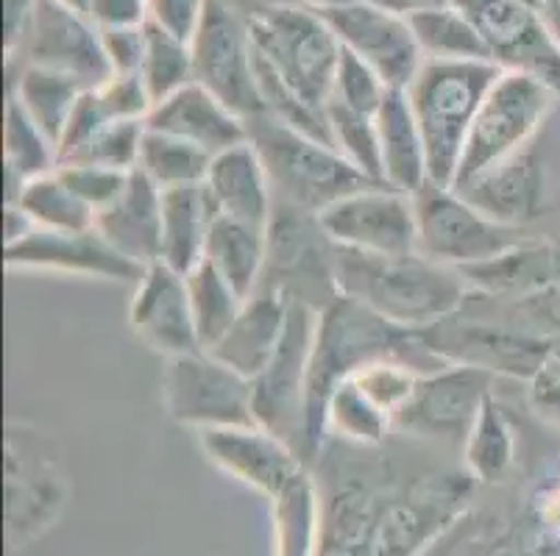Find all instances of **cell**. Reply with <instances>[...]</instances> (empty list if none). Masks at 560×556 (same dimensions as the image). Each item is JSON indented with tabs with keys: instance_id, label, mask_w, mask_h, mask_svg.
Listing matches in <instances>:
<instances>
[{
	"instance_id": "obj_1",
	"label": "cell",
	"mask_w": 560,
	"mask_h": 556,
	"mask_svg": "<svg viewBox=\"0 0 560 556\" xmlns=\"http://www.w3.org/2000/svg\"><path fill=\"white\" fill-rule=\"evenodd\" d=\"M382 359L407 362L419 374H432L446 365L444 356L430 348L424 331L401 329L382 315L371 312L360 300L338 295L320 309L307 381L310 459L318 457L327 442L324 410H327L329 392L343 379L363 370L365 365Z\"/></svg>"
},
{
	"instance_id": "obj_2",
	"label": "cell",
	"mask_w": 560,
	"mask_h": 556,
	"mask_svg": "<svg viewBox=\"0 0 560 556\" xmlns=\"http://www.w3.org/2000/svg\"><path fill=\"white\" fill-rule=\"evenodd\" d=\"M335 284L340 295L410 331L444 323L468 298V282L460 270L419 251L365 257L335 248Z\"/></svg>"
},
{
	"instance_id": "obj_3",
	"label": "cell",
	"mask_w": 560,
	"mask_h": 556,
	"mask_svg": "<svg viewBox=\"0 0 560 556\" xmlns=\"http://www.w3.org/2000/svg\"><path fill=\"white\" fill-rule=\"evenodd\" d=\"M502 70L491 59H424L416 79L407 84L405 95L427 142L432 184H455L468 131Z\"/></svg>"
},
{
	"instance_id": "obj_4",
	"label": "cell",
	"mask_w": 560,
	"mask_h": 556,
	"mask_svg": "<svg viewBox=\"0 0 560 556\" xmlns=\"http://www.w3.org/2000/svg\"><path fill=\"white\" fill-rule=\"evenodd\" d=\"M558 106L560 95L544 79L527 70H502L468 131L452 187L457 190L475 181L533 145L547 131Z\"/></svg>"
},
{
	"instance_id": "obj_5",
	"label": "cell",
	"mask_w": 560,
	"mask_h": 556,
	"mask_svg": "<svg viewBox=\"0 0 560 556\" xmlns=\"http://www.w3.org/2000/svg\"><path fill=\"white\" fill-rule=\"evenodd\" d=\"M248 140L268 167L277 201L310 214H320L340 198L376 184L351 167L329 142L288 129L271 117L248 120Z\"/></svg>"
},
{
	"instance_id": "obj_6",
	"label": "cell",
	"mask_w": 560,
	"mask_h": 556,
	"mask_svg": "<svg viewBox=\"0 0 560 556\" xmlns=\"http://www.w3.org/2000/svg\"><path fill=\"white\" fill-rule=\"evenodd\" d=\"M248 28L265 68L310 104H329L343 45L324 12L304 3H284L248 20Z\"/></svg>"
},
{
	"instance_id": "obj_7",
	"label": "cell",
	"mask_w": 560,
	"mask_h": 556,
	"mask_svg": "<svg viewBox=\"0 0 560 556\" xmlns=\"http://www.w3.org/2000/svg\"><path fill=\"white\" fill-rule=\"evenodd\" d=\"M412 198L419 217V253L460 273L505 257L527 239L522 228L488 217L455 187L430 181Z\"/></svg>"
},
{
	"instance_id": "obj_8",
	"label": "cell",
	"mask_w": 560,
	"mask_h": 556,
	"mask_svg": "<svg viewBox=\"0 0 560 556\" xmlns=\"http://www.w3.org/2000/svg\"><path fill=\"white\" fill-rule=\"evenodd\" d=\"M162 404L171 421L192 431L254 426V385L210 351L165 359Z\"/></svg>"
},
{
	"instance_id": "obj_9",
	"label": "cell",
	"mask_w": 560,
	"mask_h": 556,
	"mask_svg": "<svg viewBox=\"0 0 560 556\" xmlns=\"http://www.w3.org/2000/svg\"><path fill=\"white\" fill-rule=\"evenodd\" d=\"M318 309L293 300L288 329L273 359L265 365L254 385V417L262 428L288 440L299 457L310 462L307 448V381L313 359Z\"/></svg>"
},
{
	"instance_id": "obj_10",
	"label": "cell",
	"mask_w": 560,
	"mask_h": 556,
	"mask_svg": "<svg viewBox=\"0 0 560 556\" xmlns=\"http://www.w3.org/2000/svg\"><path fill=\"white\" fill-rule=\"evenodd\" d=\"M497 376L486 367L466 362H446L424 374L412 390L410 401L394 417V435L435 446H463L493 395Z\"/></svg>"
},
{
	"instance_id": "obj_11",
	"label": "cell",
	"mask_w": 560,
	"mask_h": 556,
	"mask_svg": "<svg viewBox=\"0 0 560 556\" xmlns=\"http://www.w3.org/2000/svg\"><path fill=\"white\" fill-rule=\"evenodd\" d=\"M192 68L196 84L212 92L243 120L265 115L248 20L218 0H210L201 31L192 39Z\"/></svg>"
},
{
	"instance_id": "obj_12",
	"label": "cell",
	"mask_w": 560,
	"mask_h": 556,
	"mask_svg": "<svg viewBox=\"0 0 560 556\" xmlns=\"http://www.w3.org/2000/svg\"><path fill=\"white\" fill-rule=\"evenodd\" d=\"M329 242L365 257H401L419 251L416 198L388 184H369L318 214Z\"/></svg>"
},
{
	"instance_id": "obj_13",
	"label": "cell",
	"mask_w": 560,
	"mask_h": 556,
	"mask_svg": "<svg viewBox=\"0 0 560 556\" xmlns=\"http://www.w3.org/2000/svg\"><path fill=\"white\" fill-rule=\"evenodd\" d=\"M9 64H43L73 75L86 90H95L112 75L98 25L50 0H34L32 20L9 54Z\"/></svg>"
},
{
	"instance_id": "obj_14",
	"label": "cell",
	"mask_w": 560,
	"mask_h": 556,
	"mask_svg": "<svg viewBox=\"0 0 560 556\" xmlns=\"http://www.w3.org/2000/svg\"><path fill=\"white\" fill-rule=\"evenodd\" d=\"M7 501L12 537H32L54 520L65 501V473L54 442L28 423H9L7 431Z\"/></svg>"
},
{
	"instance_id": "obj_15",
	"label": "cell",
	"mask_w": 560,
	"mask_h": 556,
	"mask_svg": "<svg viewBox=\"0 0 560 556\" xmlns=\"http://www.w3.org/2000/svg\"><path fill=\"white\" fill-rule=\"evenodd\" d=\"M3 262L12 273H62L129 284H137L145 270L115 251L95 226L84 232L32 228L23 239L7 245Z\"/></svg>"
},
{
	"instance_id": "obj_16",
	"label": "cell",
	"mask_w": 560,
	"mask_h": 556,
	"mask_svg": "<svg viewBox=\"0 0 560 556\" xmlns=\"http://www.w3.org/2000/svg\"><path fill=\"white\" fill-rule=\"evenodd\" d=\"M324 17L332 25L343 50L374 68L390 90H407V84L416 79L419 68L424 64V54L412 34L410 17L385 12V9H376L363 0H351L346 7L329 9L324 12Z\"/></svg>"
},
{
	"instance_id": "obj_17",
	"label": "cell",
	"mask_w": 560,
	"mask_h": 556,
	"mask_svg": "<svg viewBox=\"0 0 560 556\" xmlns=\"http://www.w3.org/2000/svg\"><path fill=\"white\" fill-rule=\"evenodd\" d=\"M198 446L218 471L262 493L268 501H273L299 473L307 471V462L299 457L296 448L259 423L198 431Z\"/></svg>"
},
{
	"instance_id": "obj_18",
	"label": "cell",
	"mask_w": 560,
	"mask_h": 556,
	"mask_svg": "<svg viewBox=\"0 0 560 556\" xmlns=\"http://www.w3.org/2000/svg\"><path fill=\"white\" fill-rule=\"evenodd\" d=\"M129 326L142 343L165 359L201 351L187 275L165 262H151L131 293Z\"/></svg>"
},
{
	"instance_id": "obj_19",
	"label": "cell",
	"mask_w": 560,
	"mask_h": 556,
	"mask_svg": "<svg viewBox=\"0 0 560 556\" xmlns=\"http://www.w3.org/2000/svg\"><path fill=\"white\" fill-rule=\"evenodd\" d=\"M457 192H463L488 217L511 228H524L544 217L555 206V190L541 137L508 162L482 173L475 181L457 187Z\"/></svg>"
},
{
	"instance_id": "obj_20",
	"label": "cell",
	"mask_w": 560,
	"mask_h": 556,
	"mask_svg": "<svg viewBox=\"0 0 560 556\" xmlns=\"http://www.w3.org/2000/svg\"><path fill=\"white\" fill-rule=\"evenodd\" d=\"M203 190L221 217L262 228L271 226L277 192H273L268 167L252 140L212 156L210 170L203 178Z\"/></svg>"
},
{
	"instance_id": "obj_21",
	"label": "cell",
	"mask_w": 560,
	"mask_h": 556,
	"mask_svg": "<svg viewBox=\"0 0 560 556\" xmlns=\"http://www.w3.org/2000/svg\"><path fill=\"white\" fill-rule=\"evenodd\" d=\"M145 126L162 134L179 137L210 156L248 142V120H243L196 81L156 104Z\"/></svg>"
},
{
	"instance_id": "obj_22",
	"label": "cell",
	"mask_w": 560,
	"mask_h": 556,
	"mask_svg": "<svg viewBox=\"0 0 560 556\" xmlns=\"http://www.w3.org/2000/svg\"><path fill=\"white\" fill-rule=\"evenodd\" d=\"M95 228L104 234L115 251L124 253L140 268L160 262L162 237V190L135 170L124 192L95 214Z\"/></svg>"
},
{
	"instance_id": "obj_23",
	"label": "cell",
	"mask_w": 560,
	"mask_h": 556,
	"mask_svg": "<svg viewBox=\"0 0 560 556\" xmlns=\"http://www.w3.org/2000/svg\"><path fill=\"white\" fill-rule=\"evenodd\" d=\"M290 304L288 295L277 289H257L246 306L241 309L232 329L210 348L218 359L234 367L246 379H257L265 365L273 359L279 343H282L284 329H288Z\"/></svg>"
},
{
	"instance_id": "obj_24",
	"label": "cell",
	"mask_w": 560,
	"mask_h": 556,
	"mask_svg": "<svg viewBox=\"0 0 560 556\" xmlns=\"http://www.w3.org/2000/svg\"><path fill=\"white\" fill-rule=\"evenodd\" d=\"M374 120L380 131L382 184L416 196L421 187L430 184V162H427L424 134L405 90H390Z\"/></svg>"
},
{
	"instance_id": "obj_25",
	"label": "cell",
	"mask_w": 560,
	"mask_h": 556,
	"mask_svg": "<svg viewBox=\"0 0 560 556\" xmlns=\"http://www.w3.org/2000/svg\"><path fill=\"white\" fill-rule=\"evenodd\" d=\"M215 217L218 212L203 184L162 192L160 262L185 275L196 270L203 262Z\"/></svg>"
},
{
	"instance_id": "obj_26",
	"label": "cell",
	"mask_w": 560,
	"mask_h": 556,
	"mask_svg": "<svg viewBox=\"0 0 560 556\" xmlns=\"http://www.w3.org/2000/svg\"><path fill=\"white\" fill-rule=\"evenodd\" d=\"M203 262L212 264L243 298H252L262 287L268 268V228L218 214Z\"/></svg>"
},
{
	"instance_id": "obj_27",
	"label": "cell",
	"mask_w": 560,
	"mask_h": 556,
	"mask_svg": "<svg viewBox=\"0 0 560 556\" xmlns=\"http://www.w3.org/2000/svg\"><path fill=\"white\" fill-rule=\"evenodd\" d=\"M9 68H12L9 95L56 142V151H59L65 126H68L70 115H73L86 86L73 75L43 68V64H9Z\"/></svg>"
},
{
	"instance_id": "obj_28",
	"label": "cell",
	"mask_w": 560,
	"mask_h": 556,
	"mask_svg": "<svg viewBox=\"0 0 560 556\" xmlns=\"http://www.w3.org/2000/svg\"><path fill=\"white\" fill-rule=\"evenodd\" d=\"M463 451V471L475 482L497 484L513 471L518 453L516 423L511 412L499 404L497 392L486 401L482 412L477 415L475 426L468 431Z\"/></svg>"
},
{
	"instance_id": "obj_29",
	"label": "cell",
	"mask_w": 560,
	"mask_h": 556,
	"mask_svg": "<svg viewBox=\"0 0 560 556\" xmlns=\"http://www.w3.org/2000/svg\"><path fill=\"white\" fill-rule=\"evenodd\" d=\"M271 509L277 556L320 554V489L307 471L273 498Z\"/></svg>"
},
{
	"instance_id": "obj_30",
	"label": "cell",
	"mask_w": 560,
	"mask_h": 556,
	"mask_svg": "<svg viewBox=\"0 0 560 556\" xmlns=\"http://www.w3.org/2000/svg\"><path fill=\"white\" fill-rule=\"evenodd\" d=\"M3 165H7V203L14 201L25 181L59 165L56 142L25 115L12 95L7 98V111H3Z\"/></svg>"
},
{
	"instance_id": "obj_31",
	"label": "cell",
	"mask_w": 560,
	"mask_h": 556,
	"mask_svg": "<svg viewBox=\"0 0 560 556\" xmlns=\"http://www.w3.org/2000/svg\"><path fill=\"white\" fill-rule=\"evenodd\" d=\"M324 431L349 446L374 448L394 435V417L376 406L358 381L343 379L327 398Z\"/></svg>"
},
{
	"instance_id": "obj_32",
	"label": "cell",
	"mask_w": 560,
	"mask_h": 556,
	"mask_svg": "<svg viewBox=\"0 0 560 556\" xmlns=\"http://www.w3.org/2000/svg\"><path fill=\"white\" fill-rule=\"evenodd\" d=\"M410 25L424 59H491V50L480 37L477 25L452 3H435V7L412 12Z\"/></svg>"
},
{
	"instance_id": "obj_33",
	"label": "cell",
	"mask_w": 560,
	"mask_h": 556,
	"mask_svg": "<svg viewBox=\"0 0 560 556\" xmlns=\"http://www.w3.org/2000/svg\"><path fill=\"white\" fill-rule=\"evenodd\" d=\"M14 206L28 214L34 228H48V232H84L95 226V212L70 190L59 165L50 173L32 178L20 187L14 196Z\"/></svg>"
},
{
	"instance_id": "obj_34",
	"label": "cell",
	"mask_w": 560,
	"mask_h": 556,
	"mask_svg": "<svg viewBox=\"0 0 560 556\" xmlns=\"http://www.w3.org/2000/svg\"><path fill=\"white\" fill-rule=\"evenodd\" d=\"M210 162L212 156L201 151V147L145 126L137 170L149 178L151 184H156L162 192L203 184L207 170H210Z\"/></svg>"
},
{
	"instance_id": "obj_35",
	"label": "cell",
	"mask_w": 560,
	"mask_h": 556,
	"mask_svg": "<svg viewBox=\"0 0 560 556\" xmlns=\"http://www.w3.org/2000/svg\"><path fill=\"white\" fill-rule=\"evenodd\" d=\"M187 287H190L192 318H196L198 340L201 348L210 351L212 345L232 329L241 309L248 298H243L232 284L218 273L212 264L201 262L196 270L187 273Z\"/></svg>"
},
{
	"instance_id": "obj_36",
	"label": "cell",
	"mask_w": 560,
	"mask_h": 556,
	"mask_svg": "<svg viewBox=\"0 0 560 556\" xmlns=\"http://www.w3.org/2000/svg\"><path fill=\"white\" fill-rule=\"evenodd\" d=\"M149 90L151 100L162 104L165 98L185 90L196 81V68H192V45L171 37L165 31L149 25V43H145V56H142L140 73H137Z\"/></svg>"
},
{
	"instance_id": "obj_37",
	"label": "cell",
	"mask_w": 560,
	"mask_h": 556,
	"mask_svg": "<svg viewBox=\"0 0 560 556\" xmlns=\"http://www.w3.org/2000/svg\"><path fill=\"white\" fill-rule=\"evenodd\" d=\"M327 120L329 142H332L335 151H338L351 167H358L365 178L382 184L380 131H376L374 115L346 109V106L329 100Z\"/></svg>"
},
{
	"instance_id": "obj_38",
	"label": "cell",
	"mask_w": 560,
	"mask_h": 556,
	"mask_svg": "<svg viewBox=\"0 0 560 556\" xmlns=\"http://www.w3.org/2000/svg\"><path fill=\"white\" fill-rule=\"evenodd\" d=\"M142 137H145V122H106L104 129L86 142L84 151L62 165H101L112 170L131 173L140 162Z\"/></svg>"
},
{
	"instance_id": "obj_39",
	"label": "cell",
	"mask_w": 560,
	"mask_h": 556,
	"mask_svg": "<svg viewBox=\"0 0 560 556\" xmlns=\"http://www.w3.org/2000/svg\"><path fill=\"white\" fill-rule=\"evenodd\" d=\"M388 92L390 86L382 81V75L374 68H369L363 59L343 50L338 73H335L332 95H329L332 104L363 111V115H376L385 98H388Z\"/></svg>"
},
{
	"instance_id": "obj_40",
	"label": "cell",
	"mask_w": 560,
	"mask_h": 556,
	"mask_svg": "<svg viewBox=\"0 0 560 556\" xmlns=\"http://www.w3.org/2000/svg\"><path fill=\"white\" fill-rule=\"evenodd\" d=\"M106 117L115 122H145L149 120L154 100L137 73L109 75L101 86H95Z\"/></svg>"
},
{
	"instance_id": "obj_41",
	"label": "cell",
	"mask_w": 560,
	"mask_h": 556,
	"mask_svg": "<svg viewBox=\"0 0 560 556\" xmlns=\"http://www.w3.org/2000/svg\"><path fill=\"white\" fill-rule=\"evenodd\" d=\"M59 173L70 184V190L98 214L124 192L126 181H129V176L135 170L124 173L101 165H81L79 162V165H59Z\"/></svg>"
},
{
	"instance_id": "obj_42",
	"label": "cell",
	"mask_w": 560,
	"mask_h": 556,
	"mask_svg": "<svg viewBox=\"0 0 560 556\" xmlns=\"http://www.w3.org/2000/svg\"><path fill=\"white\" fill-rule=\"evenodd\" d=\"M210 0H149V25L190 43L201 31Z\"/></svg>"
},
{
	"instance_id": "obj_43",
	"label": "cell",
	"mask_w": 560,
	"mask_h": 556,
	"mask_svg": "<svg viewBox=\"0 0 560 556\" xmlns=\"http://www.w3.org/2000/svg\"><path fill=\"white\" fill-rule=\"evenodd\" d=\"M145 43H149V23L137 25V28L101 31V45H104V56L109 61L112 75L140 73Z\"/></svg>"
},
{
	"instance_id": "obj_44",
	"label": "cell",
	"mask_w": 560,
	"mask_h": 556,
	"mask_svg": "<svg viewBox=\"0 0 560 556\" xmlns=\"http://www.w3.org/2000/svg\"><path fill=\"white\" fill-rule=\"evenodd\" d=\"M527 404L547 426L560 431V365L549 362L527 381Z\"/></svg>"
},
{
	"instance_id": "obj_45",
	"label": "cell",
	"mask_w": 560,
	"mask_h": 556,
	"mask_svg": "<svg viewBox=\"0 0 560 556\" xmlns=\"http://www.w3.org/2000/svg\"><path fill=\"white\" fill-rule=\"evenodd\" d=\"M90 20L98 31L137 28L149 23V0H93Z\"/></svg>"
},
{
	"instance_id": "obj_46",
	"label": "cell",
	"mask_w": 560,
	"mask_h": 556,
	"mask_svg": "<svg viewBox=\"0 0 560 556\" xmlns=\"http://www.w3.org/2000/svg\"><path fill=\"white\" fill-rule=\"evenodd\" d=\"M34 0H7V56L18 48L25 25L32 20Z\"/></svg>"
},
{
	"instance_id": "obj_47",
	"label": "cell",
	"mask_w": 560,
	"mask_h": 556,
	"mask_svg": "<svg viewBox=\"0 0 560 556\" xmlns=\"http://www.w3.org/2000/svg\"><path fill=\"white\" fill-rule=\"evenodd\" d=\"M218 3L234 9V12L241 14V17L254 20V17H259L262 12H268V9L284 7V3H302V0H218Z\"/></svg>"
},
{
	"instance_id": "obj_48",
	"label": "cell",
	"mask_w": 560,
	"mask_h": 556,
	"mask_svg": "<svg viewBox=\"0 0 560 556\" xmlns=\"http://www.w3.org/2000/svg\"><path fill=\"white\" fill-rule=\"evenodd\" d=\"M376 9H385V12L401 14V17H410L412 12H419L424 7H435V3H446V0H363Z\"/></svg>"
},
{
	"instance_id": "obj_49",
	"label": "cell",
	"mask_w": 560,
	"mask_h": 556,
	"mask_svg": "<svg viewBox=\"0 0 560 556\" xmlns=\"http://www.w3.org/2000/svg\"><path fill=\"white\" fill-rule=\"evenodd\" d=\"M544 514H547L549 523H552V527L560 532V484L552 489V496L547 498V507H544Z\"/></svg>"
},
{
	"instance_id": "obj_50",
	"label": "cell",
	"mask_w": 560,
	"mask_h": 556,
	"mask_svg": "<svg viewBox=\"0 0 560 556\" xmlns=\"http://www.w3.org/2000/svg\"><path fill=\"white\" fill-rule=\"evenodd\" d=\"M50 3L68 9V12L84 14V17H90V9H93V0H50Z\"/></svg>"
},
{
	"instance_id": "obj_51",
	"label": "cell",
	"mask_w": 560,
	"mask_h": 556,
	"mask_svg": "<svg viewBox=\"0 0 560 556\" xmlns=\"http://www.w3.org/2000/svg\"><path fill=\"white\" fill-rule=\"evenodd\" d=\"M544 20H547V28L549 34L555 37V43H558L560 48V7L558 9H547V12H541Z\"/></svg>"
},
{
	"instance_id": "obj_52",
	"label": "cell",
	"mask_w": 560,
	"mask_h": 556,
	"mask_svg": "<svg viewBox=\"0 0 560 556\" xmlns=\"http://www.w3.org/2000/svg\"><path fill=\"white\" fill-rule=\"evenodd\" d=\"M302 3H304V7L318 9V12H329V9L346 7V3H351V0H302Z\"/></svg>"
},
{
	"instance_id": "obj_53",
	"label": "cell",
	"mask_w": 560,
	"mask_h": 556,
	"mask_svg": "<svg viewBox=\"0 0 560 556\" xmlns=\"http://www.w3.org/2000/svg\"><path fill=\"white\" fill-rule=\"evenodd\" d=\"M533 7H538L541 12H547V9H558L560 7V0H529Z\"/></svg>"
},
{
	"instance_id": "obj_54",
	"label": "cell",
	"mask_w": 560,
	"mask_h": 556,
	"mask_svg": "<svg viewBox=\"0 0 560 556\" xmlns=\"http://www.w3.org/2000/svg\"><path fill=\"white\" fill-rule=\"evenodd\" d=\"M552 362H555V365H560V326H558V331H555V354H552Z\"/></svg>"
}]
</instances>
